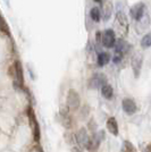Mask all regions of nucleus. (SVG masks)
I'll list each match as a JSON object with an SVG mask.
<instances>
[{
	"label": "nucleus",
	"instance_id": "1",
	"mask_svg": "<svg viewBox=\"0 0 151 152\" xmlns=\"http://www.w3.org/2000/svg\"><path fill=\"white\" fill-rule=\"evenodd\" d=\"M105 140V131H99V132H95V133L92 134V136L89 139V142L88 144H86V148L85 149H88L89 151L93 152L95 151L99 145H100V143Z\"/></svg>",
	"mask_w": 151,
	"mask_h": 152
},
{
	"label": "nucleus",
	"instance_id": "2",
	"mask_svg": "<svg viewBox=\"0 0 151 152\" xmlns=\"http://www.w3.org/2000/svg\"><path fill=\"white\" fill-rule=\"evenodd\" d=\"M27 116H29V121H30V125L33 131V136H34V141L39 142L40 141V126H39V123L37 121V117L34 115V111L31 107H29L27 109Z\"/></svg>",
	"mask_w": 151,
	"mask_h": 152
},
{
	"label": "nucleus",
	"instance_id": "3",
	"mask_svg": "<svg viewBox=\"0 0 151 152\" xmlns=\"http://www.w3.org/2000/svg\"><path fill=\"white\" fill-rule=\"evenodd\" d=\"M107 84V77L102 73H95L91 76L89 81V88L90 89H99L102 88L103 85Z\"/></svg>",
	"mask_w": 151,
	"mask_h": 152
},
{
	"label": "nucleus",
	"instance_id": "4",
	"mask_svg": "<svg viewBox=\"0 0 151 152\" xmlns=\"http://www.w3.org/2000/svg\"><path fill=\"white\" fill-rule=\"evenodd\" d=\"M81 104V99H80V95L76 92L75 90L70 89L68 91V94H67V106L70 110H76L78 109Z\"/></svg>",
	"mask_w": 151,
	"mask_h": 152
},
{
	"label": "nucleus",
	"instance_id": "5",
	"mask_svg": "<svg viewBox=\"0 0 151 152\" xmlns=\"http://www.w3.org/2000/svg\"><path fill=\"white\" fill-rule=\"evenodd\" d=\"M116 42H117V40H116V35H115L114 30H111V28L105 30L103 34H102V45L108 49H110V48L115 47Z\"/></svg>",
	"mask_w": 151,
	"mask_h": 152
},
{
	"label": "nucleus",
	"instance_id": "6",
	"mask_svg": "<svg viewBox=\"0 0 151 152\" xmlns=\"http://www.w3.org/2000/svg\"><path fill=\"white\" fill-rule=\"evenodd\" d=\"M142 64H143V57L141 53H135L132 57L131 60V66H132V70L134 77L139 78L140 74H141V69H142Z\"/></svg>",
	"mask_w": 151,
	"mask_h": 152
},
{
	"label": "nucleus",
	"instance_id": "7",
	"mask_svg": "<svg viewBox=\"0 0 151 152\" xmlns=\"http://www.w3.org/2000/svg\"><path fill=\"white\" fill-rule=\"evenodd\" d=\"M144 10H145V5L143 2H138L135 4L134 6L131 7L130 9V14L132 16V18L134 20H141L143 15H144Z\"/></svg>",
	"mask_w": 151,
	"mask_h": 152
},
{
	"label": "nucleus",
	"instance_id": "8",
	"mask_svg": "<svg viewBox=\"0 0 151 152\" xmlns=\"http://www.w3.org/2000/svg\"><path fill=\"white\" fill-rule=\"evenodd\" d=\"M122 108L124 110V113L127 115H133L136 113V103L133 101L130 98H125L122 102Z\"/></svg>",
	"mask_w": 151,
	"mask_h": 152
},
{
	"label": "nucleus",
	"instance_id": "9",
	"mask_svg": "<svg viewBox=\"0 0 151 152\" xmlns=\"http://www.w3.org/2000/svg\"><path fill=\"white\" fill-rule=\"evenodd\" d=\"M14 68H15V78H16V82L22 88L24 85V74H23L22 63L19 60H16L15 64H14Z\"/></svg>",
	"mask_w": 151,
	"mask_h": 152
},
{
	"label": "nucleus",
	"instance_id": "10",
	"mask_svg": "<svg viewBox=\"0 0 151 152\" xmlns=\"http://www.w3.org/2000/svg\"><path fill=\"white\" fill-rule=\"evenodd\" d=\"M89 139H90V137H89L85 128H81V129L76 133V141L78 142V144L82 146V148H86Z\"/></svg>",
	"mask_w": 151,
	"mask_h": 152
},
{
	"label": "nucleus",
	"instance_id": "11",
	"mask_svg": "<svg viewBox=\"0 0 151 152\" xmlns=\"http://www.w3.org/2000/svg\"><path fill=\"white\" fill-rule=\"evenodd\" d=\"M128 48H130V45L126 42L125 40H117L116 45H115V53H120V55H124L125 52L128 51Z\"/></svg>",
	"mask_w": 151,
	"mask_h": 152
},
{
	"label": "nucleus",
	"instance_id": "12",
	"mask_svg": "<svg viewBox=\"0 0 151 152\" xmlns=\"http://www.w3.org/2000/svg\"><path fill=\"white\" fill-rule=\"evenodd\" d=\"M107 128L114 136L118 135V124H117V121L114 117H110L107 121Z\"/></svg>",
	"mask_w": 151,
	"mask_h": 152
},
{
	"label": "nucleus",
	"instance_id": "13",
	"mask_svg": "<svg viewBox=\"0 0 151 152\" xmlns=\"http://www.w3.org/2000/svg\"><path fill=\"white\" fill-rule=\"evenodd\" d=\"M110 60V56L107 52H100L98 55V59H97V63H98V66L99 67H103L105 65H107Z\"/></svg>",
	"mask_w": 151,
	"mask_h": 152
},
{
	"label": "nucleus",
	"instance_id": "14",
	"mask_svg": "<svg viewBox=\"0 0 151 152\" xmlns=\"http://www.w3.org/2000/svg\"><path fill=\"white\" fill-rule=\"evenodd\" d=\"M101 94L105 99H111L114 95V90L111 88V85L109 84H106L101 88Z\"/></svg>",
	"mask_w": 151,
	"mask_h": 152
},
{
	"label": "nucleus",
	"instance_id": "15",
	"mask_svg": "<svg viewBox=\"0 0 151 152\" xmlns=\"http://www.w3.org/2000/svg\"><path fill=\"white\" fill-rule=\"evenodd\" d=\"M90 17L93 19L95 22H100L101 18V12L98 7H93L91 10H90Z\"/></svg>",
	"mask_w": 151,
	"mask_h": 152
},
{
	"label": "nucleus",
	"instance_id": "16",
	"mask_svg": "<svg viewBox=\"0 0 151 152\" xmlns=\"http://www.w3.org/2000/svg\"><path fill=\"white\" fill-rule=\"evenodd\" d=\"M120 152H136V149L130 141H124Z\"/></svg>",
	"mask_w": 151,
	"mask_h": 152
},
{
	"label": "nucleus",
	"instance_id": "17",
	"mask_svg": "<svg viewBox=\"0 0 151 152\" xmlns=\"http://www.w3.org/2000/svg\"><path fill=\"white\" fill-rule=\"evenodd\" d=\"M141 47L143 49H147V48H150L151 47V32L143 35V38L141 40Z\"/></svg>",
	"mask_w": 151,
	"mask_h": 152
},
{
	"label": "nucleus",
	"instance_id": "18",
	"mask_svg": "<svg viewBox=\"0 0 151 152\" xmlns=\"http://www.w3.org/2000/svg\"><path fill=\"white\" fill-rule=\"evenodd\" d=\"M111 12H113V6L110 5V2H107V4L105 5V17H103L105 20H108V19L110 18Z\"/></svg>",
	"mask_w": 151,
	"mask_h": 152
},
{
	"label": "nucleus",
	"instance_id": "19",
	"mask_svg": "<svg viewBox=\"0 0 151 152\" xmlns=\"http://www.w3.org/2000/svg\"><path fill=\"white\" fill-rule=\"evenodd\" d=\"M62 117H63V121H62L63 126H65L66 128H69V127L72 126V125H70V124H72V121H70L69 116L67 114H63L62 115Z\"/></svg>",
	"mask_w": 151,
	"mask_h": 152
},
{
	"label": "nucleus",
	"instance_id": "20",
	"mask_svg": "<svg viewBox=\"0 0 151 152\" xmlns=\"http://www.w3.org/2000/svg\"><path fill=\"white\" fill-rule=\"evenodd\" d=\"M122 59H123V55H120V53H115V56L113 58V61L115 64H119L122 61Z\"/></svg>",
	"mask_w": 151,
	"mask_h": 152
},
{
	"label": "nucleus",
	"instance_id": "21",
	"mask_svg": "<svg viewBox=\"0 0 151 152\" xmlns=\"http://www.w3.org/2000/svg\"><path fill=\"white\" fill-rule=\"evenodd\" d=\"M95 38H97V42L99 43L100 41H102V35H101L100 32H97V34H95Z\"/></svg>",
	"mask_w": 151,
	"mask_h": 152
},
{
	"label": "nucleus",
	"instance_id": "22",
	"mask_svg": "<svg viewBox=\"0 0 151 152\" xmlns=\"http://www.w3.org/2000/svg\"><path fill=\"white\" fill-rule=\"evenodd\" d=\"M144 152H151V144H149V145L147 146V149L144 150Z\"/></svg>",
	"mask_w": 151,
	"mask_h": 152
},
{
	"label": "nucleus",
	"instance_id": "23",
	"mask_svg": "<svg viewBox=\"0 0 151 152\" xmlns=\"http://www.w3.org/2000/svg\"><path fill=\"white\" fill-rule=\"evenodd\" d=\"M72 151H73V152H83V151H81V150H78V149H76V148H74Z\"/></svg>",
	"mask_w": 151,
	"mask_h": 152
},
{
	"label": "nucleus",
	"instance_id": "24",
	"mask_svg": "<svg viewBox=\"0 0 151 152\" xmlns=\"http://www.w3.org/2000/svg\"><path fill=\"white\" fill-rule=\"evenodd\" d=\"M95 2H101V0H95Z\"/></svg>",
	"mask_w": 151,
	"mask_h": 152
}]
</instances>
